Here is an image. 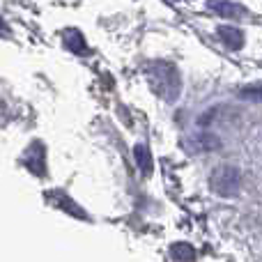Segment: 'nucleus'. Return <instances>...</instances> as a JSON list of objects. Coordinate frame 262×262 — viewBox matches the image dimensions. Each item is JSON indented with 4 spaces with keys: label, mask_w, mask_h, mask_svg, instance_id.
Listing matches in <instances>:
<instances>
[{
    "label": "nucleus",
    "mask_w": 262,
    "mask_h": 262,
    "mask_svg": "<svg viewBox=\"0 0 262 262\" xmlns=\"http://www.w3.org/2000/svg\"><path fill=\"white\" fill-rule=\"evenodd\" d=\"M237 186V175L235 170H226L221 175V193H232V189Z\"/></svg>",
    "instance_id": "obj_1"
},
{
    "label": "nucleus",
    "mask_w": 262,
    "mask_h": 262,
    "mask_svg": "<svg viewBox=\"0 0 262 262\" xmlns=\"http://www.w3.org/2000/svg\"><path fill=\"white\" fill-rule=\"evenodd\" d=\"M221 35L230 41V46H242V35L235 30H221Z\"/></svg>",
    "instance_id": "obj_2"
},
{
    "label": "nucleus",
    "mask_w": 262,
    "mask_h": 262,
    "mask_svg": "<svg viewBox=\"0 0 262 262\" xmlns=\"http://www.w3.org/2000/svg\"><path fill=\"white\" fill-rule=\"evenodd\" d=\"M244 97H251V99H255V101H262V88H258V90H246Z\"/></svg>",
    "instance_id": "obj_3"
}]
</instances>
